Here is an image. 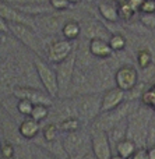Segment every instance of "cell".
<instances>
[{
  "instance_id": "25",
  "label": "cell",
  "mask_w": 155,
  "mask_h": 159,
  "mask_svg": "<svg viewBox=\"0 0 155 159\" xmlns=\"http://www.w3.org/2000/svg\"><path fill=\"white\" fill-rule=\"evenodd\" d=\"M80 124L81 123H80V119L78 117H69V119L62 120L59 127H60V130L64 133H73V131L80 130Z\"/></svg>"
},
{
  "instance_id": "27",
  "label": "cell",
  "mask_w": 155,
  "mask_h": 159,
  "mask_svg": "<svg viewBox=\"0 0 155 159\" xmlns=\"http://www.w3.org/2000/svg\"><path fill=\"white\" fill-rule=\"evenodd\" d=\"M42 135H43V140L46 143H53L57 138V126L53 123H49L43 127L42 130Z\"/></svg>"
},
{
  "instance_id": "41",
  "label": "cell",
  "mask_w": 155,
  "mask_h": 159,
  "mask_svg": "<svg viewBox=\"0 0 155 159\" xmlns=\"http://www.w3.org/2000/svg\"><path fill=\"white\" fill-rule=\"evenodd\" d=\"M67 2H70V3H71V4H73V6H74V4H77V3H80L81 0H67Z\"/></svg>"
},
{
  "instance_id": "38",
  "label": "cell",
  "mask_w": 155,
  "mask_h": 159,
  "mask_svg": "<svg viewBox=\"0 0 155 159\" xmlns=\"http://www.w3.org/2000/svg\"><path fill=\"white\" fill-rule=\"evenodd\" d=\"M148 159H155V145L148 147Z\"/></svg>"
},
{
  "instance_id": "29",
  "label": "cell",
  "mask_w": 155,
  "mask_h": 159,
  "mask_svg": "<svg viewBox=\"0 0 155 159\" xmlns=\"http://www.w3.org/2000/svg\"><path fill=\"white\" fill-rule=\"evenodd\" d=\"M50 7L57 11H64L73 7V4L67 0H50Z\"/></svg>"
},
{
  "instance_id": "22",
  "label": "cell",
  "mask_w": 155,
  "mask_h": 159,
  "mask_svg": "<svg viewBox=\"0 0 155 159\" xmlns=\"http://www.w3.org/2000/svg\"><path fill=\"white\" fill-rule=\"evenodd\" d=\"M108 42L113 52H122V50L127 46V41H126V38L122 34H112Z\"/></svg>"
},
{
  "instance_id": "17",
  "label": "cell",
  "mask_w": 155,
  "mask_h": 159,
  "mask_svg": "<svg viewBox=\"0 0 155 159\" xmlns=\"http://www.w3.org/2000/svg\"><path fill=\"white\" fill-rule=\"evenodd\" d=\"M84 35H85L88 39L102 38V39L109 41V38H111V34L108 32V30H106L103 25H101L99 22H95V21L87 24V28L84 30Z\"/></svg>"
},
{
  "instance_id": "21",
  "label": "cell",
  "mask_w": 155,
  "mask_h": 159,
  "mask_svg": "<svg viewBox=\"0 0 155 159\" xmlns=\"http://www.w3.org/2000/svg\"><path fill=\"white\" fill-rule=\"evenodd\" d=\"M81 28L80 22L74 21V20H69V21L63 22V28H62V34H63L64 39H69V41H74L78 36L81 35Z\"/></svg>"
},
{
  "instance_id": "24",
  "label": "cell",
  "mask_w": 155,
  "mask_h": 159,
  "mask_svg": "<svg viewBox=\"0 0 155 159\" xmlns=\"http://www.w3.org/2000/svg\"><path fill=\"white\" fill-rule=\"evenodd\" d=\"M50 113V109H49V105H43V103H38V105H34V109H32V113H31V117L38 120L41 123L42 120L49 116Z\"/></svg>"
},
{
  "instance_id": "7",
  "label": "cell",
  "mask_w": 155,
  "mask_h": 159,
  "mask_svg": "<svg viewBox=\"0 0 155 159\" xmlns=\"http://www.w3.org/2000/svg\"><path fill=\"white\" fill-rule=\"evenodd\" d=\"M89 140H91V149L97 159H109L112 157V144L108 131L92 127Z\"/></svg>"
},
{
  "instance_id": "10",
  "label": "cell",
  "mask_w": 155,
  "mask_h": 159,
  "mask_svg": "<svg viewBox=\"0 0 155 159\" xmlns=\"http://www.w3.org/2000/svg\"><path fill=\"white\" fill-rule=\"evenodd\" d=\"M74 52V45L73 41L69 39H57V41L52 42L50 46L48 48V60L52 61L53 64H57L60 61L66 60L71 53Z\"/></svg>"
},
{
  "instance_id": "30",
  "label": "cell",
  "mask_w": 155,
  "mask_h": 159,
  "mask_svg": "<svg viewBox=\"0 0 155 159\" xmlns=\"http://www.w3.org/2000/svg\"><path fill=\"white\" fill-rule=\"evenodd\" d=\"M140 21H141V24L144 25V27L151 28V30H155V13H151V14L141 13Z\"/></svg>"
},
{
  "instance_id": "34",
  "label": "cell",
  "mask_w": 155,
  "mask_h": 159,
  "mask_svg": "<svg viewBox=\"0 0 155 159\" xmlns=\"http://www.w3.org/2000/svg\"><path fill=\"white\" fill-rule=\"evenodd\" d=\"M134 13V7L129 3V4H122L119 7V14L120 17H123V18H130L131 14Z\"/></svg>"
},
{
  "instance_id": "12",
  "label": "cell",
  "mask_w": 155,
  "mask_h": 159,
  "mask_svg": "<svg viewBox=\"0 0 155 159\" xmlns=\"http://www.w3.org/2000/svg\"><path fill=\"white\" fill-rule=\"evenodd\" d=\"M126 98V92L123 89L117 87L109 88L105 91V93L102 95V102H101V113L103 112H109L113 110L116 107H119L120 105L125 102Z\"/></svg>"
},
{
  "instance_id": "36",
  "label": "cell",
  "mask_w": 155,
  "mask_h": 159,
  "mask_svg": "<svg viewBox=\"0 0 155 159\" xmlns=\"http://www.w3.org/2000/svg\"><path fill=\"white\" fill-rule=\"evenodd\" d=\"M130 159H148V148H145V147L137 148V151L134 152Z\"/></svg>"
},
{
  "instance_id": "6",
  "label": "cell",
  "mask_w": 155,
  "mask_h": 159,
  "mask_svg": "<svg viewBox=\"0 0 155 159\" xmlns=\"http://www.w3.org/2000/svg\"><path fill=\"white\" fill-rule=\"evenodd\" d=\"M101 102H102V96L99 98L95 93H83L81 96L75 98L78 117L94 121L101 113Z\"/></svg>"
},
{
  "instance_id": "2",
  "label": "cell",
  "mask_w": 155,
  "mask_h": 159,
  "mask_svg": "<svg viewBox=\"0 0 155 159\" xmlns=\"http://www.w3.org/2000/svg\"><path fill=\"white\" fill-rule=\"evenodd\" d=\"M131 105H133V102H127V103L123 102L116 109L99 113V115L97 116V119L92 121V127L98 129V130H103V131H109V130L113 129L117 123H120L122 120L127 119L133 110L137 109V107H133Z\"/></svg>"
},
{
  "instance_id": "31",
  "label": "cell",
  "mask_w": 155,
  "mask_h": 159,
  "mask_svg": "<svg viewBox=\"0 0 155 159\" xmlns=\"http://www.w3.org/2000/svg\"><path fill=\"white\" fill-rule=\"evenodd\" d=\"M0 152H2L3 159H11L14 157V147L10 143H4L0 145Z\"/></svg>"
},
{
  "instance_id": "13",
  "label": "cell",
  "mask_w": 155,
  "mask_h": 159,
  "mask_svg": "<svg viewBox=\"0 0 155 159\" xmlns=\"http://www.w3.org/2000/svg\"><path fill=\"white\" fill-rule=\"evenodd\" d=\"M88 50H89V53L97 59H108V57H111V55L113 53L109 42L106 41V39H102V38L89 39Z\"/></svg>"
},
{
  "instance_id": "9",
  "label": "cell",
  "mask_w": 155,
  "mask_h": 159,
  "mask_svg": "<svg viewBox=\"0 0 155 159\" xmlns=\"http://www.w3.org/2000/svg\"><path fill=\"white\" fill-rule=\"evenodd\" d=\"M13 95L16 96L17 99H28V101H31L34 105L43 103V105H49L50 106V105L53 103V98L46 91L42 92V91L36 89V88L25 87V85H17V87H14Z\"/></svg>"
},
{
  "instance_id": "35",
  "label": "cell",
  "mask_w": 155,
  "mask_h": 159,
  "mask_svg": "<svg viewBox=\"0 0 155 159\" xmlns=\"http://www.w3.org/2000/svg\"><path fill=\"white\" fill-rule=\"evenodd\" d=\"M153 145H155V121L151 120L150 127H148V134H147V148Z\"/></svg>"
},
{
  "instance_id": "23",
  "label": "cell",
  "mask_w": 155,
  "mask_h": 159,
  "mask_svg": "<svg viewBox=\"0 0 155 159\" xmlns=\"http://www.w3.org/2000/svg\"><path fill=\"white\" fill-rule=\"evenodd\" d=\"M140 101H141V105L155 110V84H153L147 91L143 92V95L140 96Z\"/></svg>"
},
{
  "instance_id": "1",
  "label": "cell",
  "mask_w": 155,
  "mask_h": 159,
  "mask_svg": "<svg viewBox=\"0 0 155 159\" xmlns=\"http://www.w3.org/2000/svg\"><path fill=\"white\" fill-rule=\"evenodd\" d=\"M147 106L137 107L127 117V138L133 140L139 148L147 147V134L151 123V117L147 113Z\"/></svg>"
},
{
  "instance_id": "4",
  "label": "cell",
  "mask_w": 155,
  "mask_h": 159,
  "mask_svg": "<svg viewBox=\"0 0 155 159\" xmlns=\"http://www.w3.org/2000/svg\"><path fill=\"white\" fill-rule=\"evenodd\" d=\"M34 67L36 70L39 80H41L42 85H43L45 91L52 96L53 99L59 96V82H57V75H56V70H53L46 61L42 59L36 57L34 60Z\"/></svg>"
},
{
  "instance_id": "20",
  "label": "cell",
  "mask_w": 155,
  "mask_h": 159,
  "mask_svg": "<svg viewBox=\"0 0 155 159\" xmlns=\"http://www.w3.org/2000/svg\"><path fill=\"white\" fill-rule=\"evenodd\" d=\"M137 144L134 143L133 140H130V138H125V140L119 141V143L116 144V147H115V151H116V154H119L120 157H123L125 159H130L133 157V154L137 151Z\"/></svg>"
},
{
  "instance_id": "26",
  "label": "cell",
  "mask_w": 155,
  "mask_h": 159,
  "mask_svg": "<svg viewBox=\"0 0 155 159\" xmlns=\"http://www.w3.org/2000/svg\"><path fill=\"white\" fill-rule=\"evenodd\" d=\"M137 63L143 70L148 69L153 64V53L148 49H140L139 55H137Z\"/></svg>"
},
{
  "instance_id": "19",
  "label": "cell",
  "mask_w": 155,
  "mask_h": 159,
  "mask_svg": "<svg viewBox=\"0 0 155 159\" xmlns=\"http://www.w3.org/2000/svg\"><path fill=\"white\" fill-rule=\"evenodd\" d=\"M98 11H99V14L103 17V18L111 21V22H116V21H119V18H120L119 8H117L113 3H109V2L99 3Z\"/></svg>"
},
{
  "instance_id": "42",
  "label": "cell",
  "mask_w": 155,
  "mask_h": 159,
  "mask_svg": "<svg viewBox=\"0 0 155 159\" xmlns=\"http://www.w3.org/2000/svg\"><path fill=\"white\" fill-rule=\"evenodd\" d=\"M0 159H3V157H2V152H0Z\"/></svg>"
},
{
  "instance_id": "16",
  "label": "cell",
  "mask_w": 155,
  "mask_h": 159,
  "mask_svg": "<svg viewBox=\"0 0 155 159\" xmlns=\"http://www.w3.org/2000/svg\"><path fill=\"white\" fill-rule=\"evenodd\" d=\"M39 20L41 21L38 24L42 31H45L48 34H55L57 31L62 32L63 25L60 24V20L57 18V16H39Z\"/></svg>"
},
{
  "instance_id": "40",
  "label": "cell",
  "mask_w": 155,
  "mask_h": 159,
  "mask_svg": "<svg viewBox=\"0 0 155 159\" xmlns=\"http://www.w3.org/2000/svg\"><path fill=\"white\" fill-rule=\"evenodd\" d=\"M109 159H125L123 157H120L119 154H112V157L109 158Z\"/></svg>"
},
{
  "instance_id": "39",
  "label": "cell",
  "mask_w": 155,
  "mask_h": 159,
  "mask_svg": "<svg viewBox=\"0 0 155 159\" xmlns=\"http://www.w3.org/2000/svg\"><path fill=\"white\" fill-rule=\"evenodd\" d=\"M83 159H97V158H95L94 152H92V154H89V152H87V154L84 155V158H83Z\"/></svg>"
},
{
  "instance_id": "3",
  "label": "cell",
  "mask_w": 155,
  "mask_h": 159,
  "mask_svg": "<svg viewBox=\"0 0 155 159\" xmlns=\"http://www.w3.org/2000/svg\"><path fill=\"white\" fill-rule=\"evenodd\" d=\"M8 30L10 32L30 50H32L36 55H41L42 52V43L39 36L35 34V31L28 24H21V22H8Z\"/></svg>"
},
{
  "instance_id": "5",
  "label": "cell",
  "mask_w": 155,
  "mask_h": 159,
  "mask_svg": "<svg viewBox=\"0 0 155 159\" xmlns=\"http://www.w3.org/2000/svg\"><path fill=\"white\" fill-rule=\"evenodd\" d=\"M75 64H77V52H75V49L66 60L57 63L56 75H57V82H59V95L66 93L71 87L75 73Z\"/></svg>"
},
{
  "instance_id": "33",
  "label": "cell",
  "mask_w": 155,
  "mask_h": 159,
  "mask_svg": "<svg viewBox=\"0 0 155 159\" xmlns=\"http://www.w3.org/2000/svg\"><path fill=\"white\" fill-rule=\"evenodd\" d=\"M34 158L35 159H56L53 155H50L46 149L39 148V147H36V148L34 149Z\"/></svg>"
},
{
  "instance_id": "32",
  "label": "cell",
  "mask_w": 155,
  "mask_h": 159,
  "mask_svg": "<svg viewBox=\"0 0 155 159\" xmlns=\"http://www.w3.org/2000/svg\"><path fill=\"white\" fill-rule=\"evenodd\" d=\"M140 11L144 14L155 13V0H143L140 6Z\"/></svg>"
},
{
  "instance_id": "18",
  "label": "cell",
  "mask_w": 155,
  "mask_h": 159,
  "mask_svg": "<svg viewBox=\"0 0 155 159\" xmlns=\"http://www.w3.org/2000/svg\"><path fill=\"white\" fill-rule=\"evenodd\" d=\"M108 135H109V140H111L112 148H115V147H116V144L119 143V141L127 138V119L122 120L120 123H117L113 129L109 130Z\"/></svg>"
},
{
  "instance_id": "8",
  "label": "cell",
  "mask_w": 155,
  "mask_h": 159,
  "mask_svg": "<svg viewBox=\"0 0 155 159\" xmlns=\"http://www.w3.org/2000/svg\"><path fill=\"white\" fill-rule=\"evenodd\" d=\"M63 148L66 151L67 159H83L84 155L87 154L85 151V138L84 134L77 131L67 133V135L63 140Z\"/></svg>"
},
{
  "instance_id": "15",
  "label": "cell",
  "mask_w": 155,
  "mask_h": 159,
  "mask_svg": "<svg viewBox=\"0 0 155 159\" xmlns=\"http://www.w3.org/2000/svg\"><path fill=\"white\" fill-rule=\"evenodd\" d=\"M0 16L6 20L7 22H21V24H28V20L24 18L20 10L17 7H11V6L6 4V3L0 2Z\"/></svg>"
},
{
  "instance_id": "11",
  "label": "cell",
  "mask_w": 155,
  "mask_h": 159,
  "mask_svg": "<svg viewBox=\"0 0 155 159\" xmlns=\"http://www.w3.org/2000/svg\"><path fill=\"white\" fill-rule=\"evenodd\" d=\"M115 84L125 92L131 91L139 84V73L133 66H129V64L119 67L115 73Z\"/></svg>"
},
{
  "instance_id": "28",
  "label": "cell",
  "mask_w": 155,
  "mask_h": 159,
  "mask_svg": "<svg viewBox=\"0 0 155 159\" xmlns=\"http://www.w3.org/2000/svg\"><path fill=\"white\" fill-rule=\"evenodd\" d=\"M34 109V103L28 99H18L17 102V110L18 113H21L22 116H31Z\"/></svg>"
},
{
  "instance_id": "43",
  "label": "cell",
  "mask_w": 155,
  "mask_h": 159,
  "mask_svg": "<svg viewBox=\"0 0 155 159\" xmlns=\"http://www.w3.org/2000/svg\"><path fill=\"white\" fill-rule=\"evenodd\" d=\"M11 159H13V158H11Z\"/></svg>"
},
{
  "instance_id": "37",
  "label": "cell",
  "mask_w": 155,
  "mask_h": 159,
  "mask_svg": "<svg viewBox=\"0 0 155 159\" xmlns=\"http://www.w3.org/2000/svg\"><path fill=\"white\" fill-rule=\"evenodd\" d=\"M7 32H10V30H8V22L0 16V34H7Z\"/></svg>"
},
{
  "instance_id": "14",
  "label": "cell",
  "mask_w": 155,
  "mask_h": 159,
  "mask_svg": "<svg viewBox=\"0 0 155 159\" xmlns=\"http://www.w3.org/2000/svg\"><path fill=\"white\" fill-rule=\"evenodd\" d=\"M39 130H41L39 121L35 120V119H32L31 116L27 119H24L18 127V133L21 134L22 138H25V140H32V138H35L36 135H38Z\"/></svg>"
}]
</instances>
